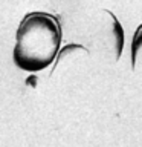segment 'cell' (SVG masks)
Segmentation results:
<instances>
[{"mask_svg":"<svg viewBox=\"0 0 142 147\" xmlns=\"http://www.w3.org/2000/svg\"><path fill=\"white\" fill-rule=\"evenodd\" d=\"M61 45V26L48 12H29L23 17L15 34L14 63L26 72H38L55 60Z\"/></svg>","mask_w":142,"mask_h":147,"instance_id":"cell-1","label":"cell"},{"mask_svg":"<svg viewBox=\"0 0 142 147\" xmlns=\"http://www.w3.org/2000/svg\"><path fill=\"white\" fill-rule=\"evenodd\" d=\"M142 52V25L136 29L135 35H133V41H131V63L133 67L137 63V57Z\"/></svg>","mask_w":142,"mask_h":147,"instance_id":"cell-2","label":"cell"}]
</instances>
